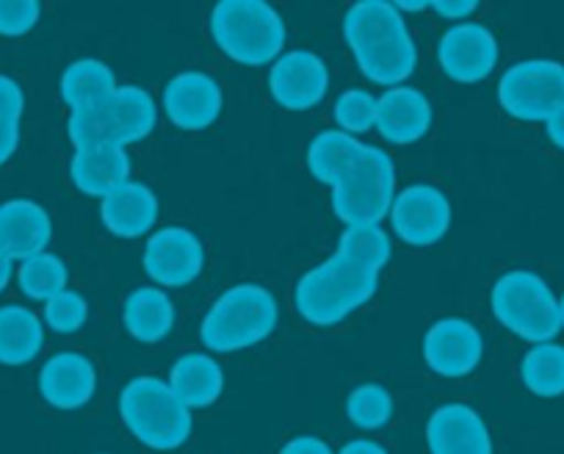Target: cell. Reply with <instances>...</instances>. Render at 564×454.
Wrapping results in <instances>:
<instances>
[{
    "mask_svg": "<svg viewBox=\"0 0 564 454\" xmlns=\"http://www.w3.org/2000/svg\"><path fill=\"white\" fill-rule=\"evenodd\" d=\"M12 278H14V261L0 252V294L7 291V285L12 283Z\"/></svg>",
    "mask_w": 564,
    "mask_h": 454,
    "instance_id": "obj_41",
    "label": "cell"
},
{
    "mask_svg": "<svg viewBox=\"0 0 564 454\" xmlns=\"http://www.w3.org/2000/svg\"><path fill=\"white\" fill-rule=\"evenodd\" d=\"M377 289L379 272L357 267L335 252L302 274L294 289V307L313 327H335L371 302Z\"/></svg>",
    "mask_w": 564,
    "mask_h": 454,
    "instance_id": "obj_1",
    "label": "cell"
},
{
    "mask_svg": "<svg viewBox=\"0 0 564 454\" xmlns=\"http://www.w3.org/2000/svg\"><path fill=\"white\" fill-rule=\"evenodd\" d=\"M164 111L170 122L181 131H205L221 117L225 95L216 78L199 69L175 75L164 86Z\"/></svg>",
    "mask_w": 564,
    "mask_h": 454,
    "instance_id": "obj_14",
    "label": "cell"
},
{
    "mask_svg": "<svg viewBox=\"0 0 564 454\" xmlns=\"http://www.w3.org/2000/svg\"><path fill=\"white\" fill-rule=\"evenodd\" d=\"M355 58L360 73L371 84L384 86V89H395V86H404V80L415 73L417 47L412 34L406 31V34L390 36V40L377 42V45L355 53Z\"/></svg>",
    "mask_w": 564,
    "mask_h": 454,
    "instance_id": "obj_23",
    "label": "cell"
},
{
    "mask_svg": "<svg viewBox=\"0 0 564 454\" xmlns=\"http://www.w3.org/2000/svg\"><path fill=\"white\" fill-rule=\"evenodd\" d=\"M498 102L514 120L545 122L564 102V64L553 58H525L498 80Z\"/></svg>",
    "mask_w": 564,
    "mask_h": 454,
    "instance_id": "obj_8",
    "label": "cell"
},
{
    "mask_svg": "<svg viewBox=\"0 0 564 454\" xmlns=\"http://www.w3.org/2000/svg\"><path fill=\"white\" fill-rule=\"evenodd\" d=\"M520 380L534 397L556 399L564 393V347L562 344H534L523 355L520 364Z\"/></svg>",
    "mask_w": 564,
    "mask_h": 454,
    "instance_id": "obj_28",
    "label": "cell"
},
{
    "mask_svg": "<svg viewBox=\"0 0 564 454\" xmlns=\"http://www.w3.org/2000/svg\"><path fill=\"white\" fill-rule=\"evenodd\" d=\"M423 358L435 375L448 380L468 377L485 358V338L468 318H441L423 335Z\"/></svg>",
    "mask_w": 564,
    "mask_h": 454,
    "instance_id": "obj_11",
    "label": "cell"
},
{
    "mask_svg": "<svg viewBox=\"0 0 564 454\" xmlns=\"http://www.w3.org/2000/svg\"><path fill=\"white\" fill-rule=\"evenodd\" d=\"M406 31L410 29H406L404 14L388 0H360L344 18V40L351 53H360L390 36L406 34Z\"/></svg>",
    "mask_w": 564,
    "mask_h": 454,
    "instance_id": "obj_24",
    "label": "cell"
},
{
    "mask_svg": "<svg viewBox=\"0 0 564 454\" xmlns=\"http://www.w3.org/2000/svg\"><path fill=\"white\" fill-rule=\"evenodd\" d=\"M155 122H159V106L150 91L139 86H117L102 100L69 111L67 133L75 150L95 148V144L128 148L148 139L155 131Z\"/></svg>",
    "mask_w": 564,
    "mask_h": 454,
    "instance_id": "obj_2",
    "label": "cell"
},
{
    "mask_svg": "<svg viewBox=\"0 0 564 454\" xmlns=\"http://www.w3.org/2000/svg\"><path fill=\"white\" fill-rule=\"evenodd\" d=\"M490 305L509 333L531 344L553 340L562 329L558 296L540 274L529 269H512L501 274L490 291Z\"/></svg>",
    "mask_w": 564,
    "mask_h": 454,
    "instance_id": "obj_6",
    "label": "cell"
},
{
    "mask_svg": "<svg viewBox=\"0 0 564 454\" xmlns=\"http://www.w3.org/2000/svg\"><path fill=\"white\" fill-rule=\"evenodd\" d=\"M388 219L395 239L410 247H432L452 227V203L432 183H415L395 194Z\"/></svg>",
    "mask_w": 564,
    "mask_h": 454,
    "instance_id": "obj_9",
    "label": "cell"
},
{
    "mask_svg": "<svg viewBox=\"0 0 564 454\" xmlns=\"http://www.w3.org/2000/svg\"><path fill=\"white\" fill-rule=\"evenodd\" d=\"M119 415L130 435L159 452L183 446L194 430L192 410L161 377H135L119 393Z\"/></svg>",
    "mask_w": 564,
    "mask_h": 454,
    "instance_id": "obj_5",
    "label": "cell"
},
{
    "mask_svg": "<svg viewBox=\"0 0 564 454\" xmlns=\"http://www.w3.org/2000/svg\"><path fill=\"white\" fill-rule=\"evenodd\" d=\"M124 329L141 344H159L175 329L177 311L164 289L144 285V289L130 291L122 305Z\"/></svg>",
    "mask_w": 564,
    "mask_h": 454,
    "instance_id": "obj_22",
    "label": "cell"
},
{
    "mask_svg": "<svg viewBox=\"0 0 564 454\" xmlns=\"http://www.w3.org/2000/svg\"><path fill=\"white\" fill-rule=\"evenodd\" d=\"M393 397L384 386L379 382H366V386H357L355 391L346 399V415L355 426L360 430H379V426L388 424L393 419Z\"/></svg>",
    "mask_w": 564,
    "mask_h": 454,
    "instance_id": "obj_31",
    "label": "cell"
},
{
    "mask_svg": "<svg viewBox=\"0 0 564 454\" xmlns=\"http://www.w3.org/2000/svg\"><path fill=\"white\" fill-rule=\"evenodd\" d=\"M25 111V91L9 75H0V122L7 126H20Z\"/></svg>",
    "mask_w": 564,
    "mask_h": 454,
    "instance_id": "obj_35",
    "label": "cell"
},
{
    "mask_svg": "<svg viewBox=\"0 0 564 454\" xmlns=\"http://www.w3.org/2000/svg\"><path fill=\"white\" fill-rule=\"evenodd\" d=\"M128 150L117 144H95V148H78L69 161V177L75 188L89 197H108L113 188L130 181Z\"/></svg>",
    "mask_w": 564,
    "mask_h": 454,
    "instance_id": "obj_20",
    "label": "cell"
},
{
    "mask_svg": "<svg viewBox=\"0 0 564 454\" xmlns=\"http://www.w3.org/2000/svg\"><path fill=\"white\" fill-rule=\"evenodd\" d=\"M170 388L188 410L210 408L225 391V371L219 360L205 353H188L170 369Z\"/></svg>",
    "mask_w": 564,
    "mask_h": 454,
    "instance_id": "obj_21",
    "label": "cell"
},
{
    "mask_svg": "<svg viewBox=\"0 0 564 454\" xmlns=\"http://www.w3.org/2000/svg\"><path fill=\"white\" fill-rule=\"evenodd\" d=\"M69 269L56 252H40V256H31L25 261H20L18 267V283L29 300L47 302L56 294H62L67 289Z\"/></svg>",
    "mask_w": 564,
    "mask_h": 454,
    "instance_id": "obj_29",
    "label": "cell"
},
{
    "mask_svg": "<svg viewBox=\"0 0 564 454\" xmlns=\"http://www.w3.org/2000/svg\"><path fill=\"white\" fill-rule=\"evenodd\" d=\"M366 144L357 137H349L344 131H322L307 148V170L313 172V177L327 186H335L340 177L346 175L351 164L357 161V155L362 153Z\"/></svg>",
    "mask_w": 564,
    "mask_h": 454,
    "instance_id": "obj_27",
    "label": "cell"
},
{
    "mask_svg": "<svg viewBox=\"0 0 564 454\" xmlns=\"http://www.w3.org/2000/svg\"><path fill=\"white\" fill-rule=\"evenodd\" d=\"M144 272L164 289H186L203 274L205 247L188 227H161L144 245Z\"/></svg>",
    "mask_w": 564,
    "mask_h": 454,
    "instance_id": "obj_10",
    "label": "cell"
},
{
    "mask_svg": "<svg viewBox=\"0 0 564 454\" xmlns=\"http://www.w3.org/2000/svg\"><path fill=\"white\" fill-rule=\"evenodd\" d=\"M210 36L243 67H263L282 56L289 29L265 0H221L210 12Z\"/></svg>",
    "mask_w": 564,
    "mask_h": 454,
    "instance_id": "obj_3",
    "label": "cell"
},
{
    "mask_svg": "<svg viewBox=\"0 0 564 454\" xmlns=\"http://www.w3.org/2000/svg\"><path fill=\"white\" fill-rule=\"evenodd\" d=\"M338 454H390L382 443L368 441V437H360V441H349Z\"/></svg>",
    "mask_w": 564,
    "mask_h": 454,
    "instance_id": "obj_40",
    "label": "cell"
},
{
    "mask_svg": "<svg viewBox=\"0 0 564 454\" xmlns=\"http://www.w3.org/2000/svg\"><path fill=\"white\" fill-rule=\"evenodd\" d=\"M97 391V369L86 355L58 353L40 369V393L56 410H78Z\"/></svg>",
    "mask_w": 564,
    "mask_h": 454,
    "instance_id": "obj_16",
    "label": "cell"
},
{
    "mask_svg": "<svg viewBox=\"0 0 564 454\" xmlns=\"http://www.w3.org/2000/svg\"><path fill=\"white\" fill-rule=\"evenodd\" d=\"M432 128V102L415 86H395L377 97V131L393 144H415Z\"/></svg>",
    "mask_w": 564,
    "mask_h": 454,
    "instance_id": "obj_19",
    "label": "cell"
},
{
    "mask_svg": "<svg viewBox=\"0 0 564 454\" xmlns=\"http://www.w3.org/2000/svg\"><path fill=\"white\" fill-rule=\"evenodd\" d=\"M437 62L457 84H481L498 64V40L481 23H459L437 42Z\"/></svg>",
    "mask_w": 564,
    "mask_h": 454,
    "instance_id": "obj_13",
    "label": "cell"
},
{
    "mask_svg": "<svg viewBox=\"0 0 564 454\" xmlns=\"http://www.w3.org/2000/svg\"><path fill=\"white\" fill-rule=\"evenodd\" d=\"M276 316L280 307L269 289L258 283L232 285L205 313L199 338L210 353H241L274 333Z\"/></svg>",
    "mask_w": 564,
    "mask_h": 454,
    "instance_id": "obj_4",
    "label": "cell"
},
{
    "mask_svg": "<svg viewBox=\"0 0 564 454\" xmlns=\"http://www.w3.org/2000/svg\"><path fill=\"white\" fill-rule=\"evenodd\" d=\"M86 318H89V302H86V296L78 294V291L64 289L62 294H56L53 300L45 302V324L53 333H78L86 324Z\"/></svg>",
    "mask_w": 564,
    "mask_h": 454,
    "instance_id": "obj_33",
    "label": "cell"
},
{
    "mask_svg": "<svg viewBox=\"0 0 564 454\" xmlns=\"http://www.w3.org/2000/svg\"><path fill=\"white\" fill-rule=\"evenodd\" d=\"M390 252H393V241L388 230H382V225H346L340 234L338 256L362 269L382 272L384 263L390 261Z\"/></svg>",
    "mask_w": 564,
    "mask_h": 454,
    "instance_id": "obj_30",
    "label": "cell"
},
{
    "mask_svg": "<svg viewBox=\"0 0 564 454\" xmlns=\"http://www.w3.org/2000/svg\"><path fill=\"white\" fill-rule=\"evenodd\" d=\"M430 454H492V437L485 419L470 404H441L426 421Z\"/></svg>",
    "mask_w": 564,
    "mask_h": 454,
    "instance_id": "obj_15",
    "label": "cell"
},
{
    "mask_svg": "<svg viewBox=\"0 0 564 454\" xmlns=\"http://www.w3.org/2000/svg\"><path fill=\"white\" fill-rule=\"evenodd\" d=\"M45 347V322L25 305L0 307V364L25 366Z\"/></svg>",
    "mask_w": 564,
    "mask_h": 454,
    "instance_id": "obj_25",
    "label": "cell"
},
{
    "mask_svg": "<svg viewBox=\"0 0 564 454\" xmlns=\"http://www.w3.org/2000/svg\"><path fill=\"white\" fill-rule=\"evenodd\" d=\"M271 97L289 111H307L318 106L329 91V69L318 53H282L269 69Z\"/></svg>",
    "mask_w": 564,
    "mask_h": 454,
    "instance_id": "obj_12",
    "label": "cell"
},
{
    "mask_svg": "<svg viewBox=\"0 0 564 454\" xmlns=\"http://www.w3.org/2000/svg\"><path fill=\"white\" fill-rule=\"evenodd\" d=\"M395 164L384 150L366 144L333 186V210L344 225H379L395 199Z\"/></svg>",
    "mask_w": 564,
    "mask_h": 454,
    "instance_id": "obj_7",
    "label": "cell"
},
{
    "mask_svg": "<svg viewBox=\"0 0 564 454\" xmlns=\"http://www.w3.org/2000/svg\"><path fill=\"white\" fill-rule=\"evenodd\" d=\"M335 122L338 131L349 133H366L377 128V97L366 89H346L344 95L335 100Z\"/></svg>",
    "mask_w": 564,
    "mask_h": 454,
    "instance_id": "obj_32",
    "label": "cell"
},
{
    "mask_svg": "<svg viewBox=\"0 0 564 454\" xmlns=\"http://www.w3.org/2000/svg\"><path fill=\"white\" fill-rule=\"evenodd\" d=\"M40 18L42 7L36 0H0V36H25Z\"/></svg>",
    "mask_w": 564,
    "mask_h": 454,
    "instance_id": "obj_34",
    "label": "cell"
},
{
    "mask_svg": "<svg viewBox=\"0 0 564 454\" xmlns=\"http://www.w3.org/2000/svg\"><path fill=\"white\" fill-rule=\"evenodd\" d=\"M161 203L148 183L128 181L100 199V219L117 239H141L155 227Z\"/></svg>",
    "mask_w": 564,
    "mask_h": 454,
    "instance_id": "obj_18",
    "label": "cell"
},
{
    "mask_svg": "<svg viewBox=\"0 0 564 454\" xmlns=\"http://www.w3.org/2000/svg\"><path fill=\"white\" fill-rule=\"evenodd\" d=\"M20 144V126H7L0 122V166L7 164L14 153H18Z\"/></svg>",
    "mask_w": 564,
    "mask_h": 454,
    "instance_id": "obj_38",
    "label": "cell"
},
{
    "mask_svg": "<svg viewBox=\"0 0 564 454\" xmlns=\"http://www.w3.org/2000/svg\"><path fill=\"white\" fill-rule=\"evenodd\" d=\"M280 454H335V452H333V448H329L327 441H322V437H316V435H296V437H291V441L280 448Z\"/></svg>",
    "mask_w": 564,
    "mask_h": 454,
    "instance_id": "obj_37",
    "label": "cell"
},
{
    "mask_svg": "<svg viewBox=\"0 0 564 454\" xmlns=\"http://www.w3.org/2000/svg\"><path fill=\"white\" fill-rule=\"evenodd\" d=\"M117 86V75L100 58H78L64 69L62 80H58V91H62V100L67 102L69 111L102 100Z\"/></svg>",
    "mask_w": 564,
    "mask_h": 454,
    "instance_id": "obj_26",
    "label": "cell"
},
{
    "mask_svg": "<svg viewBox=\"0 0 564 454\" xmlns=\"http://www.w3.org/2000/svg\"><path fill=\"white\" fill-rule=\"evenodd\" d=\"M53 239L51 214L34 199H9L0 205V252L25 261L47 250Z\"/></svg>",
    "mask_w": 564,
    "mask_h": 454,
    "instance_id": "obj_17",
    "label": "cell"
},
{
    "mask_svg": "<svg viewBox=\"0 0 564 454\" xmlns=\"http://www.w3.org/2000/svg\"><path fill=\"white\" fill-rule=\"evenodd\" d=\"M432 9H435L441 18L452 20V23L459 25V23H468V18L479 9V3H476V0H435Z\"/></svg>",
    "mask_w": 564,
    "mask_h": 454,
    "instance_id": "obj_36",
    "label": "cell"
},
{
    "mask_svg": "<svg viewBox=\"0 0 564 454\" xmlns=\"http://www.w3.org/2000/svg\"><path fill=\"white\" fill-rule=\"evenodd\" d=\"M395 9L399 12H423V9H432V3H423V0H401V3H395Z\"/></svg>",
    "mask_w": 564,
    "mask_h": 454,
    "instance_id": "obj_42",
    "label": "cell"
},
{
    "mask_svg": "<svg viewBox=\"0 0 564 454\" xmlns=\"http://www.w3.org/2000/svg\"><path fill=\"white\" fill-rule=\"evenodd\" d=\"M558 311H562V329H564V294H562V300H558Z\"/></svg>",
    "mask_w": 564,
    "mask_h": 454,
    "instance_id": "obj_43",
    "label": "cell"
},
{
    "mask_svg": "<svg viewBox=\"0 0 564 454\" xmlns=\"http://www.w3.org/2000/svg\"><path fill=\"white\" fill-rule=\"evenodd\" d=\"M545 133L558 150H564V102L545 120Z\"/></svg>",
    "mask_w": 564,
    "mask_h": 454,
    "instance_id": "obj_39",
    "label": "cell"
}]
</instances>
